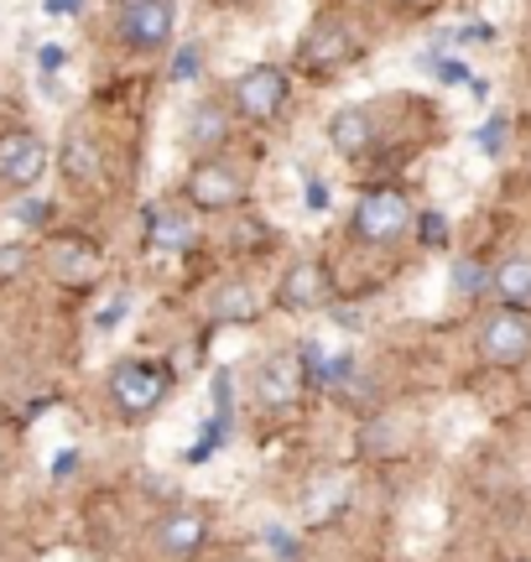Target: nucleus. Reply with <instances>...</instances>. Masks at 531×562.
I'll return each mask as SVG.
<instances>
[{"mask_svg":"<svg viewBox=\"0 0 531 562\" xmlns=\"http://www.w3.org/2000/svg\"><path fill=\"white\" fill-rule=\"evenodd\" d=\"M167 391H172V375L151 360H121L110 375V396L125 417H151L167 402Z\"/></svg>","mask_w":531,"mask_h":562,"instance_id":"obj_1","label":"nucleus"},{"mask_svg":"<svg viewBox=\"0 0 531 562\" xmlns=\"http://www.w3.org/2000/svg\"><path fill=\"white\" fill-rule=\"evenodd\" d=\"M411 229V203L396 188H370L365 199L354 203V235L365 245H391Z\"/></svg>","mask_w":531,"mask_h":562,"instance_id":"obj_2","label":"nucleus"},{"mask_svg":"<svg viewBox=\"0 0 531 562\" xmlns=\"http://www.w3.org/2000/svg\"><path fill=\"white\" fill-rule=\"evenodd\" d=\"M178 26L172 0H121V42L131 53H162Z\"/></svg>","mask_w":531,"mask_h":562,"instance_id":"obj_3","label":"nucleus"},{"mask_svg":"<svg viewBox=\"0 0 531 562\" xmlns=\"http://www.w3.org/2000/svg\"><path fill=\"white\" fill-rule=\"evenodd\" d=\"M246 199V178H240V167H229L219 157H204L193 161V172H188V203L193 209H204V214H225L235 203Z\"/></svg>","mask_w":531,"mask_h":562,"instance_id":"obj_4","label":"nucleus"},{"mask_svg":"<svg viewBox=\"0 0 531 562\" xmlns=\"http://www.w3.org/2000/svg\"><path fill=\"white\" fill-rule=\"evenodd\" d=\"M286 94H292V83H286V74L271 68V63H261V68H250V74L235 79V110H240L250 125L276 121L286 110Z\"/></svg>","mask_w":531,"mask_h":562,"instance_id":"obj_5","label":"nucleus"},{"mask_svg":"<svg viewBox=\"0 0 531 562\" xmlns=\"http://www.w3.org/2000/svg\"><path fill=\"white\" fill-rule=\"evenodd\" d=\"M479 355H485L490 364H500V370L527 364L531 360V318L527 313H516V307L495 313V318L479 328Z\"/></svg>","mask_w":531,"mask_h":562,"instance_id":"obj_6","label":"nucleus"},{"mask_svg":"<svg viewBox=\"0 0 531 562\" xmlns=\"http://www.w3.org/2000/svg\"><path fill=\"white\" fill-rule=\"evenodd\" d=\"M47 172V140L37 131H5L0 136V182L5 188H32Z\"/></svg>","mask_w":531,"mask_h":562,"instance_id":"obj_7","label":"nucleus"},{"mask_svg":"<svg viewBox=\"0 0 531 562\" xmlns=\"http://www.w3.org/2000/svg\"><path fill=\"white\" fill-rule=\"evenodd\" d=\"M303 385H307V370L297 355H266L261 370H256V396H261V406H271V412L297 406Z\"/></svg>","mask_w":531,"mask_h":562,"instance_id":"obj_8","label":"nucleus"},{"mask_svg":"<svg viewBox=\"0 0 531 562\" xmlns=\"http://www.w3.org/2000/svg\"><path fill=\"white\" fill-rule=\"evenodd\" d=\"M208 542V516L204 510H193V505H183V510H167L162 526H157V552L172 562L193 558L199 547Z\"/></svg>","mask_w":531,"mask_h":562,"instance_id":"obj_9","label":"nucleus"},{"mask_svg":"<svg viewBox=\"0 0 531 562\" xmlns=\"http://www.w3.org/2000/svg\"><path fill=\"white\" fill-rule=\"evenodd\" d=\"M47 271L63 281V286H89V281L100 277V250L89 240H79V235H63V240L47 245Z\"/></svg>","mask_w":531,"mask_h":562,"instance_id":"obj_10","label":"nucleus"},{"mask_svg":"<svg viewBox=\"0 0 531 562\" xmlns=\"http://www.w3.org/2000/svg\"><path fill=\"white\" fill-rule=\"evenodd\" d=\"M276 297H282V307H292V313H307V307H318V302H324V266H318V261L286 266L282 286H276Z\"/></svg>","mask_w":531,"mask_h":562,"instance_id":"obj_11","label":"nucleus"},{"mask_svg":"<svg viewBox=\"0 0 531 562\" xmlns=\"http://www.w3.org/2000/svg\"><path fill=\"white\" fill-rule=\"evenodd\" d=\"M328 140H334V151H339V157H365L370 140H375V121H370V110H339V115L328 121Z\"/></svg>","mask_w":531,"mask_h":562,"instance_id":"obj_12","label":"nucleus"},{"mask_svg":"<svg viewBox=\"0 0 531 562\" xmlns=\"http://www.w3.org/2000/svg\"><path fill=\"white\" fill-rule=\"evenodd\" d=\"M495 297L506 302V307H516V313H527L531 307V256H511V261L495 266Z\"/></svg>","mask_w":531,"mask_h":562,"instance_id":"obj_13","label":"nucleus"},{"mask_svg":"<svg viewBox=\"0 0 531 562\" xmlns=\"http://www.w3.org/2000/svg\"><path fill=\"white\" fill-rule=\"evenodd\" d=\"M297 360H303V370H307V381L313 385H334V381H344L349 375V355L344 349H328L324 339H307L303 349H297Z\"/></svg>","mask_w":531,"mask_h":562,"instance_id":"obj_14","label":"nucleus"},{"mask_svg":"<svg viewBox=\"0 0 531 562\" xmlns=\"http://www.w3.org/2000/svg\"><path fill=\"white\" fill-rule=\"evenodd\" d=\"M303 53L313 63H344L349 53H354V37H349L339 21H318V26H313V37L303 42Z\"/></svg>","mask_w":531,"mask_h":562,"instance_id":"obj_15","label":"nucleus"},{"mask_svg":"<svg viewBox=\"0 0 531 562\" xmlns=\"http://www.w3.org/2000/svg\"><path fill=\"white\" fill-rule=\"evenodd\" d=\"M261 313V302H256V292H250L246 281H229L225 292L214 297V318L219 323H250Z\"/></svg>","mask_w":531,"mask_h":562,"instance_id":"obj_16","label":"nucleus"},{"mask_svg":"<svg viewBox=\"0 0 531 562\" xmlns=\"http://www.w3.org/2000/svg\"><path fill=\"white\" fill-rule=\"evenodd\" d=\"M63 172L74 182H89V178H100V151H94V140L89 136H68V146H63Z\"/></svg>","mask_w":531,"mask_h":562,"instance_id":"obj_17","label":"nucleus"},{"mask_svg":"<svg viewBox=\"0 0 531 562\" xmlns=\"http://www.w3.org/2000/svg\"><path fill=\"white\" fill-rule=\"evenodd\" d=\"M229 131V115L219 110V104H199L193 115H188V136H193V146H219Z\"/></svg>","mask_w":531,"mask_h":562,"instance_id":"obj_18","label":"nucleus"},{"mask_svg":"<svg viewBox=\"0 0 531 562\" xmlns=\"http://www.w3.org/2000/svg\"><path fill=\"white\" fill-rule=\"evenodd\" d=\"M188 235H193V229H188V220H178L172 209H157V214H151V224H146V240L162 245V250H183Z\"/></svg>","mask_w":531,"mask_h":562,"instance_id":"obj_19","label":"nucleus"},{"mask_svg":"<svg viewBox=\"0 0 531 562\" xmlns=\"http://www.w3.org/2000/svg\"><path fill=\"white\" fill-rule=\"evenodd\" d=\"M479 151H485V157H500V151H506V121H500V115L479 125Z\"/></svg>","mask_w":531,"mask_h":562,"instance_id":"obj_20","label":"nucleus"},{"mask_svg":"<svg viewBox=\"0 0 531 562\" xmlns=\"http://www.w3.org/2000/svg\"><path fill=\"white\" fill-rule=\"evenodd\" d=\"M26 271V245H0V281H11Z\"/></svg>","mask_w":531,"mask_h":562,"instance_id":"obj_21","label":"nucleus"},{"mask_svg":"<svg viewBox=\"0 0 531 562\" xmlns=\"http://www.w3.org/2000/svg\"><path fill=\"white\" fill-rule=\"evenodd\" d=\"M485 271H479V266H470V261H459L453 266V286H459V292H479V286H485Z\"/></svg>","mask_w":531,"mask_h":562,"instance_id":"obj_22","label":"nucleus"},{"mask_svg":"<svg viewBox=\"0 0 531 562\" xmlns=\"http://www.w3.org/2000/svg\"><path fill=\"white\" fill-rule=\"evenodd\" d=\"M199 74V47H178V58H172V79H193Z\"/></svg>","mask_w":531,"mask_h":562,"instance_id":"obj_23","label":"nucleus"},{"mask_svg":"<svg viewBox=\"0 0 531 562\" xmlns=\"http://www.w3.org/2000/svg\"><path fill=\"white\" fill-rule=\"evenodd\" d=\"M63 53H68L63 42H42V47H37V63L47 68V74H58V68H63Z\"/></svg>","mask_w":531,"mask_h":562,"instance_id":"obj_24","label":"nucleus"},{"mask_svg":"<svg viewBox=\"0 0 531 562\" xmlns=\"http://www.w3.org/2000/svg\"><path fill=\"white\" fill-rule=\"evenodd\" d=\"M16 220H21V224H42V220H47V203H42V199H26V203L16 209Z\"/></svg>","mask_w":531,"mask_h":562,"instance_id":"obj_25","label":"nucleus"},{"mask_svg":"<svg viewBox=\"0 0 531 562\" xmlns=\"http://www.w3.org/2000/svg\"><path fill=\"white\" fill-rule=\"evenodd\" d=\"M422 240L443 245V214H422Z\"/></svg>","mask_w":531,"mask_h":562,"instance_id":"obj_26","label":"nucleus"},{"mask_svg":"<svg viewBox=\"0 0 531 562\" xmlns=\"http://www.w3.org/2000/svg\"><path fill=\"white\" fill-rule=\"evenodd\" d=\"M432 68H438V79H449V83L470 79V74H464V63H432Z\"/></svg>","mask_w":531,"mask_h":562,"instance_id":"obj_27","label":"nucleus"},{"mask_svg":"<svg viewBox=\"0 0 531 562\" xmlns=\"http://www.w3.org/2000/svg\"><path fill=\"white\" fill-rule=\"evenodd\" d=\"M125 307H131V302H115V307H104V313H100V328H115V323H121L125 318Z\"/></svg>","mask_w":531,"mask_h":562,"instance_id":"obj_28","label":"nucleus"},{"mask_svg":"<svg viewBox=\"0 0 531 562\" xmlns=\"http://www.w3.org/2000/svg\"><path fill=\"white\" fill-rule=\"evenodd\" d=\"M328 203V188L324 182H307V209H324Z\"/></svg>","mask_w":531,"mask_h":562,"instance_id":"obj_29","label":"nucleus"},{"mask_svg":"<svg viewBox=\"0 0 531 562\" xmlns=\"http://www.w3.org/2000/svg\"><path fill=\"white\" fill-rule=\"evenodd\" d=\"M68 469H74V448H63V453H58V463H53V474H68Z\"/></svg>","mask_w":531,"mask_h":562,"instance_id":"obj_30","label":"nucleus"},{"mask_svg":"<svg viewBox=\"0 0 531 562\" xmlns=\"http://www.w3.org/2000/svg\"><path fill=\"white\" fill-rule=\"evenodd\" d=\"M68 5H79V0H47V16H68Z\"/></svg>","mask_w":531,"mask_h":562,"instance_id":"obj_31","label":"nucleus"}]
</instances>
